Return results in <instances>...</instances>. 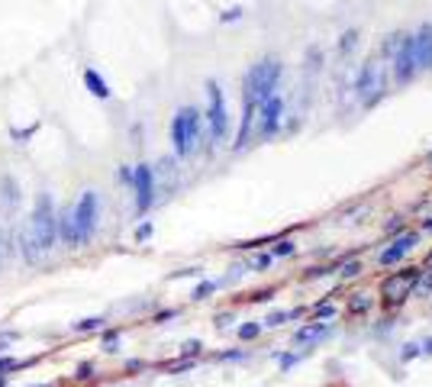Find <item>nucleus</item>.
I'll use <instances>...</instances> for the list:
<instances>
[{
    "label": "nucleus",
    "mask_w": 432,
    "mask_h": 387,
    "mask_svg": "<svg viewBox=\"0 0 432 387\" xmlns=\"http://www.w3.org/2000/svg\"><path fill=\"white\" fill-rule=\"evenodd\" d=\"M380 58L390 68V84H410L416 74L432 71V23L413 32H390L380 45Z\"/></svg>",
    "instance_id": "obj_1"
},
{
    "label": "nucleus",
    "mask_w": 432,
    "mask_h": 387,
    "mask_svg": "<svg viewBox=\"0 0 432 387\" xmlns=\"http://www.w3.org/2000/svg\"><path fill=\"white\" fill-rule=\"evenodd\" d=\"M281 78H284V65H281L277 55L258 58L242 78V104H262L264 97L277 94Z\"/></svg>",
    "instance_id": "obj_2"
},
{
    "label": "nucleus",
    "mask_w": 432,
    "mask_h": 387,
    "mask_svg": "<svg viewBox=\"0 0 432 387\" xmlns=\"http://www.w3.org/2000/svg\"><path fill=\"white\" fill-rule=\"evenodd\" d=\"M203 142V113L197 107H178L171 116V148L174 158H190Z\"/></svg>",
    "instance_id": "obj_3"
},
{
    "label": "nucleus",
    "mask_w": 432,
    "mask_h": 387,
    "mask_svg": "<svg viewBox=\"0 0 432 387\" xmlns=\"http://www.w3.org/2000/svg\"><path fill=\"white\" fill-rule=\"evenodd\" d=\"M26 226H30L36 245L43 249V255L55 249V242H58V207H55V197L49 190H39V194H36Z\"/></svg>",
    "instance_id": "obj_4"
},
{
    "label": "nucleus",
    "mask_w": 432,
    "mask_h": 387,
    "mask_svg": "<svg viewBox=\"0 0 432 387\" xmlns=\"http://www.w3.org/2000/svg\"><path fill=\"white\" fill-rule=\"evenodd\" d=\"M390 91V68L384 65V58H368L355 74V97L365 110L378 107Z\"/></svg>",
    "instance_id": "obj_5"
},
{
    "label": "nucleus",
    "mask_w": 432,
    "mask_h": 387,
    "mask_svg": "<svg viewBox=\"0 0 432 387\" xmlns=\"http://www.w3.org/2000/svg\"><path fill=\"white\" fill-rule=\"evenodd\" d=\"M203 129L210 139V148H220L229 142V107H226V94L216 81H207V113H203Z\"/></svg>",
    "instance_id": "obj_6"
},
{
    "label": "nucleus",
    "mask_w": 432,
    "mask_h": 387,
    "mask_svg": "<svg viewBox=\"0 0 432 387\" xmlns=\"http://www.w3.org/2000/svg\"><path fill=\"white\" fill-rule=\"evenodd\" d=\"M71 223H74L71 249H81L97 236V226H100V194L97 190H84L71 203Z\"/></svg>",
    "instance_id": "obj_7"
},
{
    "label": "nucleus",
    "mask_w": 432,
    "mask_h": 387,
    "mask_svg": "<svg viewBox=\"0 0 432 387\" xmlns=\"http://www.w3.org/2000/svg\"><path fill=\"white\" fill-rule=\"evenodd\" d=\"M133 203H136V213L139 217H146L148 210L155 207V200H159V175H155V165H146V162H139L133 165Z\"/></svg>",
    "instance_id": "obj_8"
},
{
    "label": "nucleus",
    "mask_w": 432,
    "mask_h": 387,
    "mask_svg": "<svg viewBox=\"0 0 432 387\" xmlns=\"http://www.w3.org/2000/svg\"><path fill=\"white\" fill-rule=\"evenodd\" d=\"M281 123H284V97L281 94L264 97L262 104L255 107V142L274 139L281 133Z\"/></svg>",
    "instance_id": "obj_9"
},
{
    "label": "nucleus",
    "mask_w": 432,
    "mask_h": 387,
    "mask_svg": "<svg viewBox=\"0 0 432 387\" xmlns=\"http://www.w3.org/2000/svg\"><path fill=\"white\" fill-rule=\"evenodd\" d=\"M422 268H403V272L390 274L387 281H384V287H380V294H384V300L387 304H403L407 297H413L416 294V281H420Z\"/></svg>",
    "instance_id": "obj_10"
},
{
    "label": "nucleus",
    "mask_w": 432,
    "mask_h": 387,
    "mask_svg": "<svg viewBox=\"0 0 432 387\" xmlns=\"http://www.w3.org/2000/svg\"><path fill=\"white\" fill-rule=\"evenodd\" d=\"M416 242H420V232H400L397 239L390 242L387 249H380L378 255V265H384V268H390V265L403 262L407 255H410L413 249H416Z\"/></svg>",
    "instance_id": "obj_11"
},
{
    "label": "nucleus",
    "mask_w": 432,
    "mask_h": 387,
    "mask_svg": "<svg viewBox=\"0 0 432 387\" xmlns=\"http://www.w3.org/2000/svg\"><path fill=\"white\" fill-rule=\"evenodd\" d=\"M23 203V190H20V181L13 175H0V213L13 217Z\"/></svg>",
    "instance_id": "obj_12"
},
{
    "label": "nucleus",
    "mask_w": 432,
    "mask_h": 387,
    "mask_svg": "<svg viewBox=\"0 0 432 387\" xmlns=\"http://www.w3.org/2000/svg\"><path fill=\"white\" fill-rule=\"evenodd\" d=\"M16 252H20V258H23L26 265H36L39 258H43V249L36 245L30 226H20V230H16Z\"/></svg>",
    "instance_id": "obj_13"
},
{
    "label": "nucleus",
    "mask_w": 432,
    "mask_h": 387,
    "mask_svg": "<svg viewBox=\"0 0 432 387\" xmlns=\"http://www.w3.org/2000/svg\"><path fill=\"white\" fill-rule=\"evenodd\" d=\"M84 87H87V94L97 97V100H110V97H113V87H110V81H106V78L97 71V68H84Z\"/></svg>",
    "instance_id": "obj_14"
},
{
    "label": "nucleus",
    "mask_w": 432,
    "mask_h": 387,
    "mask_svg": "<svg viewBox=\"0 0 432 387\" xmlns=\"http://www.w3.org/2000/svg\"><path fill=\"white\" fill-rule=\"evenodd\" d=\"M329 329H332V326H329L326 320H317V323L300 326V329H294V346H310V342L323 339V335H326Z\"/></svg>",
    "instance_id": "obj_15"
},
{
    "label": "nucleus",
    "mask_w": 432,
    "mask_h": 387,
    "mask_svg": "<svg viewBox=\"0 0 432 387\" xmlns=\"http://www.w3.org/2000/svg\"><path fill=\"white\" fill-rule=\"evenodd\" d=\"M104 326H106V316H84V320L71 323V333L74 335H91V333H100Z\"/></svg>",
    "instance_id": "obj_16"
},
{
    "label": "nucleus",
    "mask_w": 432,
    "mask_h": 387,
    "mask_svg": "<svg viewBox=\"0 0 432 387\" xmlns=\"http://www.w3.org/2000/svg\"><path fill=\"white\" fill-rule=\"evenodd\" d=\"M120 342H123V329H110V326L100 329V349H104L106 355H116V352H120Z\"/></svg>",
    "instance_id": "obj_17"
},
{
    "label": "nucleus",
    "mask_w": 432,
    "mask_h": 387,
    "mask_svg": "<svg viewBox=\"0 0 432 387\" xmlns=\"http://www.w3.org/2000/svg\"><path fill=\"white\" fill-rule=\"evenodd\" d=\"M271 252V258H287V255H294L297 252V242L294 239H277L274 242V249H268Z\"/></svg>",
    "instance_id": "obj_18"
},
{
    "label": "nucleus",
    "mask_w": 432,
    "mask_h": 387,
    "mask_svg": "<svg viewBox=\"0 0 432 387\" xmlns=\"http://www.w3.org/2000/svg\"><path fill=\"white\" fill-rule=\"evenodd\" d=\"M262 329H264L262 323H242L239 329H236V335H239L242 342H255V339L262 335Z\"/></svg>",
    "instance_id": "obj_19"
},
{
    "label": "nucleus",
    "mask_w": 432,
    "mask_h": 387,
    "mask_svg": "<svg viewBox=\"0 0 432 387\" xmlns=\"http://www.w3.org/2000/svg\"><path fill=\"white\" fill-rule=\"evenodd\" d=\"M94 375H97V365L94 362H81V365L74 368V381H81V384H84V381H94Z\"/></svg>",
    "instance_id": "obj_20"
},
{
    "label": "nucleus",
    "mask_w": 432,
    "mask_h": 387,
    "mask_svg": "<svg viewBox=\"0 0 432 387\" xmlns=\"http://www.w3.org/2000/svg\"><path fill=\"white\" fill-rule=\"evenodd\" d=\"M220 284H223V281H201L197 287H194V294H190V297H194V300H207V297H210V294L216 291Z\"/></svg>",
    "instance_id": "obj_21"
},
{
    "label": "nucleus",
    "mask_w": 432,
    "mask_h": 387,
    "mask_svg": "<svg viewBox=\"0 0 432 387\" xmlns=\"http://www.w3.org/2000/svg\"><path fill=\"white\" fill-rule=\"evenodd\" d=\"M297 316H300L297 310H281V313H271L268 320H262V326H271V329H274V326H281L284 320H297Z\"/></svg>",
    "instance_id": "obj_22"
},
{
    "label": "nucleus",
    "mask_w": 432,
    "mask_h": 387,
    "mask_svg": "<svg viewBox=\"0 0 432 387\" xmlns=\"http://www.w3.org/2000/svg\"><path fill=\"white\" fill-rule=\"evenodd\" d=\"M355 42H359V30L342 32V39H339V52H352V49H355Z\"/></svg>",
    "instance_id": "obj_23"
},
{
    "label": "nucleus",
    "mask_w": 432,
    "mask_h": 387,
    "mask_svg": "<svg viewBox=\"0 0 432 387\" xmlns=\"http://www.w3.org/2000/svg\"><path fill=\"white\" fill-rule=\"evenodd\" d=\"M271 252H262V255H255L252 258V272H268V268H271Z\"/></svg>",
    "instance_id": "obj_24"
},
{
    "label": "nucleus",
    "mask_w": 432,
    "mask_h": 387,
    "mask_svg": "<svg viewBox=\"0 0 432 387\" xmlns=\"http://www.w3.org/2000/svg\"><path fill=\"white\" fill-rule=\"evenodd\" d=\"M201 342H197V339H190V342H184V346H181V358H197L201 355Z\"/></svg>",
    "instance_id": "obj_25"
},
{
    "label": "nucleus",
    "mask_w": 432,
    "mask_h": 387,
    "mask_svg": "<svg viewBox=\"0 0 432 387\" xmlns=\"http://www.w3.org/2000/svg\"><path fill=\"white\" fill-rule=\"evenodd\" d=\"M32 133H36V126H30V129H10V136L16 139V146H26V139H32Z\"/></svg>",
    "instance_id": "obj_26"
},
{
    "label": "nucleus",
    "mask_w": 432,
    "mask_h": 387,
    "mask_svg": "<svg viewBox=\"0 0 432 387\" xmlns=\"http://www.w3.org/2000/svg\"><path fill=\"white\" fill-rule=\"evenodd\" d=\"M116 178H120V184H133V165H120V171H116Z\"/></svg>",
    "instance_id": "obj_27"
},
{
    "label": "nucleus",
    "mask_w": 432,
    "mask_h": 387,
    "mask_svg": "<svg viewBox=\"0 0 432 387\" xmlns=\"http://www.w3.org/2000/svg\"><path fill=\"white\" fill-rule=\"evenodd\" d=\"M216 358H220V362H239V358H245V352L242 349H236V352H220Z\"/></svg>",
    "instance_id": "obj_28"
},
{
    "label": "nucleus",
    "mask_w": 432,
    "mask_h": 387,
    "mask_svg": "<svg viewBox=\"0 0 432 387\" xmlns=\"http://www.w3.org/2000/svg\"><path fill=\"white\" fill-rule=\"evenodd\" d=\"M359 272H361V265H359V262H348V265H342V278H355Z\"/></svg>",
    "instance_id": "obj_29"
},
{
    "label": "nucleus",
    "mask_w": 432,
    "mask_h": 387,
    "mask_svg": "<svg viewBox=\"0 0 432 387\" xmlns=\"http://www.w3.org/2000/svg\"><path fill=\"white\" fill-rule=\"evenodd\" d=\"M148 236H152V223H142V226L136 230V242H146Z\"/></svg>",
    "instance_id": "obj_30"
},
{
    "label": "nucleus",
    "mask_w": 432,
    "mask_h": 387,
    "mask_svg": "<svg viewBox=\"0 0 432 387\" xmlns=\"http://www.w3.org/2000/svg\"><path fill=\"white\" fill-rule=\"evenodd\" d=\"M336 313V307L332 304H323V307H317V320H329V316Z\"/></svg>",
    "instance_id": "obj_31"
},
{
    "label": "nucleus",
    "mask_w": 432,
    "mask_h": 387,
    "mask_svg": "<svg viewBox=\"0 0 432 387\" xmlns=\"http://www.w3.org/2000/svg\"><path fill=\"white\" fill-rule=\"evenodd\" d=\"M242 16V7H232V10L223 13V23H232V20H239Z\"/></svg>",
    "instance_id": "obj_32"
},
{
    "label": "nucleus",
    "mask_w": 432,
    "mask_h": 387,
    "mask_svg": "<svg viewBox=\"0 0 432 387\" xmlns=\"http://www.w3.org/2000/svg\"><path fill=\"white\" fill-rule=\"evenodd\" d=\"M178 316V310H161V313H155V323H165V320H174Z\"/></svg>",
    "instance_id": "obj_33"
},
{
    "label": "nucleus",
    "mask_w": 432,
    "mask_h": 387,
    "mask_svg": "<svg viewBox=\"0 0 432 387\" xmlns=\"http://www.w3.org/2000/svg\"><path fill=\"white\" fill-rule=\"evenodd\" d=\"M294 362H297V355H281V368H284V371L294 365Z\"/></svg>",
    "instance_id": "obj_34"
},
{
    "label": "nucleus",
    "mask_w": 432,
    "mask_h": 387,
    "mask_svg": "<svg viewBox=\"0 0 432 387\" xmlns=\"http://www.w3.org/2000/svg\"><path fill=\"white\" fill-rule=\"evenodd\" d=\"M3 232H7V230L0 226V272H3Z\"/></svg>",
    "instance_id": "obj_35"
},
{
    "label": "nucleus",
    "mask_w": 432,
    "mask_h": 387,
    "mask_svg": "<svg viewBox=\"0 0 432 387\" xmlns=\"http://www.w3.org/2000/svg\"><path fill=\"white\" fill-rule=\"evenodd\" d=\"M7 349H10V342H7V339H0V355H3Z\"/></svg>",
    "instance_id": "obj_36"
},
{
    "label": "nucleus",
    "mask_w": 432,
    "mask_h": 387,
    "mask_svg": "<svg viewBox=\"0 0 432 387\" xmlns=\"http://www.w3.org/2000/svg\"><path fill=\"white\" fill-rule=\"evenodd\" d=\"M422 232H432V220H426V223H422Z\"/></svg>",
    "instance_id": "obj_37"
},
{
    "label": "nucleus",
    "mask_w": 432,
    "mask_h": 387,
    "mask_svg": "<svg viewBox=\"0 0 432 387\" xmlns=\"http://www.w3.org/2000/svg\"><path fill=\"white\" fill-rule=\"evenodd\" d=\"M0 387H7V375H0Z\"/></svg>",
    "instance_id": "obj_38"
},
{
    "label": "nucleus",
    "mask_w": 432,
    "mask_h": 387,
    "mask_svg": "<svg viewBox=\"0 0 432 387\" xmlns=\"http://www.w3.org/2000/svg\"><path fill=\"white\" fill-rule=\"evenodd\" d=\"M30 387H52V384H30Z\"/></svg>",
    "instance_id": "obj_39"
},
{
    "label": "nucleus",
    "mask_w": 432,
    "mask_h": 387,
    "mask_svg": "<svg viewBox=\"0 0 432 387\" xmlns=\"http://www.w3.org/2000/svg\"><path fill=\"white\" fill-rule=\"evenodd\" d=\"M429 158H432V155H429Z\"/></svg>",
    "instance_id": "obj_40"
}]
</instances>
